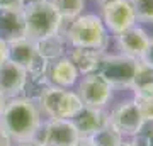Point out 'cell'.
Returning a JSON list of instances; mask_svg holds the SVG:
<instances>
[{"instance_id": "1", "label": "cell", "mask_w": 153, "mask_h": 146, "mask_svg": "<svg viewBox=\"0 0 153 146\" xmlns=\"http://www.w3.org/2000/svg\"><path fill=\"white\" fill-rule=\"evenodd\" d=\"M41 124V109L36 100L21 95L7 99L5 107L0 114V126L14 143L36 138Z\"/></svg>"}, {"instance_id": "2", "label": "cell", "mask_w": 153, "mask_h": 146, "mask_svg": "<svg viewBox=\"0 0 153 146\" xmlns=\"http://www.w3.org/2000/svg\"><path fill=\"white\" fill-rule=\"evenodd\" d=\"M66 43L71 48H88L104 51L109 43V31L95 14H82L70 22L65 34Z\"/></svg>"}, {"instance_id": "3", "label": "cell", "mask_w": 153, "mask_h": 146, "mask_svg": "<svg viewBox=\"0 0 153 146\" xmlns=\"http://www.w3.org/2000/svg\"><path fill=\"white\" fill-rule=\"evenodd\" d=\"M22 14H24L26 38L33 41H39L61 31L63 19L60 17L51 0H41L31 5H24Z\"/></svg>"}, {"instance_id": "4", "label": "cell", "mask_w": 153, "mask_h": 146, "mask_svg": "<svg viewBox=\"0 0 153 146\" xmlns=\"http://www.w3.org/2000/svg\"><path fill=\"white\" fill-rule=\"evenodd\" d=\"M36 102L41 114L48 119H73L83 109V102L76 92L55 85L43 88Z\"/></svg>"}, {"instance_id": "5", "label": "cell", "mask_w": 153, "mask_h": 146, "mask_svg": "<svg viewBox=\"0 0 153 146\" xmlns=\"http://www.w3.org/2000/svg\"><path fill=\"white\" fill-rule=\"evenodd\" d=\"M9 60L27 71L29 78H43L48 73L49 61L39 54L36 43L29 38H21L9 43Z\"/></svg>"}, {"instance_id": "6", "label": "cell", "mask_w": 153, "mask_h": 146, "mask_svg": "<svg viewBox=\"0 0 153 146\" xmlns=\"http://www.w3.org/2000/svg\"><path fill=\"white\" fill-rule=\"evenodd\" d=\"M138 61L126 54H104L97 73L112 87L131 88L134 73L138 68Z\"/></svg>"}, {"instance_id": "7", "label": "cell", "mask_w": 153, "mask_h": 146, "mask_svg": "<svg viewBox=\"0 0 153 146\" xmlns=\"http://www.w3.org/2000/svg\"><path fill=\"white\" fill-rule=\"evenodd\" d=\"M109 124L123 138L124 136L126 138H136L145 126V119L140 112L136 100L131 99V100H124L119 105H116L112 109V112L109 114Z\"/></svg>"}, {"instance_id": "8", "label": "cell", "mask_w": 153, "mask_h": 146, "mask_svg": "<svg viewBox=\"0 0 153 146\" xmlns=\"http://www.w3.org/2000/svg\"><path fill=\"white\" fill-rule=\"evenodd\" d=\"M36 138L43 146H73L80 134L73 119H48L41 124Z\"/></svg>"}, {"instance_id": "9", "label": "cell", "mask_w": 153, "mask_h": 146, "mask_svg": "<svg viewBox=\"0 0 153 146\" xmlns=\"http://www.w3.org/2000/svg\"><path fill=\"white\" fill-rule=\"evenodd\" d=\"M112 90L114 87L109 82H105L99 73H90V75H83L78 83L76 93L85 107L105 109V105L112 99Z\"/></svg>"}, {"instance_id": "10", "label": "cell", "mask_w": 153, "mask_h": 146, "mask_svg": "<svg viewBox=\"0 0 153 146\" xmlns=\"http://www.w3.org/2000/svg\"><path fill=\"white\" fill-rule=\"evenodd\" d=\"M102 22L105 29L114 36L136 26V16L129 0H111L102 4Z\"/></svg>"}, {"instance_id": "11", "label": "cell", "mask_w": 153, "mask_h": 146, "mask_svg": "<svg viewBox=\"0 0 153 146\" xmlns=\"http://www.w3.org/2000/svg\"><path fill=\"white\" fill-rule=\"evenodd\" d=\"M27 71L16 65L14 61L7 60L0 65V93L5 99L19 97L27 85Z\"/></svg>"}, {"instance_id": "12", "label": "cell", "mask_w": 153, "mask_h": 146, "mask_svg": "<svg viewBox=\"0 0 153 146\" xmlns=\"http://www.w3.org/2000/svg\"><path fill=\"white\" fill-rule=\"evenodd\" d=\"M152 36L140 26H133L128 31L116 36L117 48L121 49V54H126L134 60H141L148 44H150Z\"/></svg>"}, {"instance_id": "13", "label": "cell", "mask_w": 153, "mask_h": 146, "mask_svg": "<svg viewBox=\"0 0 153 146\" xmlns=\"http://www.w3.org/2000/svg\"><path fill=\"white\" fill-rule=\"evenodd\" d=\"M46 75H48V80L51 85L61 87V88H71L78 82L80 73L68 56H61V58L49 63Z\"/></svg>"}, {"instance_id": "14", "label": "cell", "mask_w": 153, "mask_h": 146, "mask_svg": "<svg viewBox=\"0 0 153 146\" xmlns=\"http://www.w3.org/2000/svg\"><path fill=\"white\" fill-rule=\"evenodd\" d=\"M73 122L76 126L80 138H90L94 133H97L99 129L109 124V114H105L104 109H94L83 105L82 110L73 117Z\"/></svg>"}, {"instance_id": "15", "label": "cell", "mask_w": 153, "mask_h": 146, "mask_svg": "<svg viewBox=\"0 0 153 146\" xmlns=\"http://www.w3.org/2000/svg\"><path fill=\"white\" fill-rule=\"evenodd\" d=\"M0 38L7 43L26 38L22 9H0Z\"/></svg>"}, {"instance_id": "16", "label": "cell", "mask_w": 153, "mask_h": 146, "mask_svg": "<svg viewBox=\"0 0 153 146\" xmlns=\"http://www.w3.org/2000/svg\"><path fill=\"white\" fill-rule=\"evenodd\" d=\"M68 58L76 66L80 75H90V73H97L100 61L104 58V51L88 48H71Z\"/></svg>"}, {"instance_id": "17", "label": "cell", "mask_w": 153, "mask_h": 146, "mask_svg": "<svg viewBox=\"0 0 153 146\" xmlns=\"http://www.w3.org/2000/svg\"><path fill=\"white\" fill-rule=\"evenodd\" d=\"M131 90L134 92V99H150L153 97V68L138 61V68L134 73Z\"/></svg>"}, {"instance_id": "18", "label": "cell", "mask_w": 153, "mask_h": 146, "mask_svg": "<svg viewBox=\"0 0 153 146\" xmlns=\"http://www.w3.org/2000/svg\"><path fill=\"white\" fill-rule=\"evenodd\" d=\"M34 43H36V48H38L39 54L46 61H49V63L61 58V56H65L66 39L60 33L53 34V36H48V38H43V39H39V41H34Z\"/></svg>"}, {"instance_id": "19", "label": "cell", "mask_w": 153, "mask_h": 146, "mask_svg": "<svg viewBox=\"0 0 153 146\" xmlns=\"http://www.w3.org/2000/svg\"><path fill=\"white\" fill-rule=\"evenodd\" d=\"M51 2L56 7L63 22H71L78 16H82L83 7H85V0H51Z\"/></svg>"}, {"instance_id": "20", "label": "cell", "mask_w": 153, "mask_h": 146, "mask_svg": "<svg viewBox=\"0 0 153 146\" xmlns=\"http://www.w3.org/2000/svg\"><path fill=\"white\" fill-rule=\"evenodd\" d=\"M90 139L95 146H121L124 138L117 133L111 124L104 126L102 129H99L97 133H94L90 136Z\"/></svg>"}, {"instance_id": "21", "label": "cell", "mask_w": 153, "mask_h": 146, "mask_svg": "<svg viewBox=\"0 0 153 146\" xmlns=\"http://www.w3.org/2000/svg\"><path fill=\"white\" fill-rule=\"evenodd\" d=\"M138 22L153 24V0H129Z\"/></svg>"}, {"instance_id": "22", "label": "cell", "mask_w": 153, "mask_h": 146, "mask_svg": "<svg viewBox=\"0 0 153 146\" xmlns=\"http://www.w3.org/2000/svg\"><path fill=\"white\" fill-rule=\"evenodd\" d=\"M140 107V112H141L145 122H153V97L150 99H134Z\"/></svg>"}, {"instance_id": "23", "label": "cell", "mask_w": 153, "mask_h": 146, "mask_svg": "<svg viewBox=\"0 0 153 146\" xmlns=\"http://www.w3.org/2000/svg\"><path fill=\"white\" fill-rule=\"evenodd\" d=\"M141 61H143V63H146L148 66H152V68H153V38L150 39V44H148L146 51H145V54H143Z\"/></svg>"}, {"instance_id": "24", "label": "cell", "mask_w": 153, "mask_h": 146, "mask_svg": "<svg viewBox=\"0 0 153 146\" xmlns=\"http://www.w3.org/2000/svg\"><path fill=\"white\" fill-rule=\"evenodd\" d=\"M0 9H24L22 0H0Z\"/></svg>"}, {"instance_id": "25", "label": "cell", "mask_w": 153, "mask_h": 146, "mask_svg": "<svg viewBox=\"0 0 153 146\" xmlns=\"http://www.w3.org/2000/svg\"><path fill=\"white\" fill-rule=\"evenodd\" d=\"M9 60V43L0 38V65Z\"/></svg>"}, {"instance_id": "26", "label": "cell", "mask_w": 153, "mask_h": 146, "mask_svg": "<svg viewBox=\"0 0 153 146\" xmlns=\"http://www.w3.org/2000/svg\"><path fill=\"white\" fill-rule=\"evenodd\" d=\"M12 145H14V141H12L10 136L4 131V127L0 126V146H12Z\"/></svg>"}, {"instance_id": "27", "label": "cell", "mask_w": 153, "mask_h": 146, "mask_svg": "<svg viewBox=\"0 0 153 146\" xmlns=\"http://www.w3.org/2000/svg\"><path fill=\"white\" fill-rule=\"evenodd\" d=\"M17 146H43L39 143L38 138H33V139H27V141H21V143H17Z\"/></svg>"}, {"instance_id": "28", "label": "cell", "mask_w": 153, "mask_h": 146, "mask_svg": "<svg viewBox=\"0 0 153 146\" xmlns=\"http://www.w3.org/2000/svg\"><path fill=\"white\" fill-rule=\"evenodd\" d=\"M73 146H95V145L92 143V139H90V138H80V139L76 141Z\"/></svg>"}, {"instance_id": "29", "label": "cell", "mask_w": 153, "mask_h": 146, "mask_svg": "<svg viewBox=\"0 0 153 146\" xmlns=\"http://www.w3.org/2000/svg\"><path fill=\"white\" fill-rule=\"evenodd\" d=\"M145 146H153V127L148 131V134H146V145H145Z\"/></svg>"}, {"instance_id": "30", "label": "cell", "mask_w": 153, "mask_h": 146, "mask_svg": "<svg viewBox=\"0 0 153 146\" xmlns=\"http://www.w3.org/2000/svg\"><path fill=\"white\" fill-rule=\"evenodd\" d=\"M121 146H140V145H138V141L129 139V141H123V145H121Z\"/></svg>"}, {"instance_id": "31", "label": "cell", "mask_w": 153, "mask_h": 146, "mask_svg": "<svg viewBox=\"0 0 153 146\" xmlns=\"http://www.w3.org/2000/svg\"><path fill=\"white\" fill-rule=\"evenodd\" d=\"M5 102H7V99L0 93V114H2V110H4V107H5Z\"/></svg>"}, {"instance_id": "32", "label": "cell", "mask_w": 153, "mask_h": 146, "mask_svg": "<svg viewBox=\"0 0 153 146\" xmlns=\"http://www.w3.org/2000/svg\"><path fill=\"white\" fill-rule=\"evenodd\" d=\"M36 2H41V0H22L24 5H31V4H36Z\"/></svg>"}, {"instance_id": "33", "label": "cell", "mask_w": 153, "mask_h": 146, "mask_svg": "<svg viewBox=\"0 0 153 146\" xmlns=\"http://www.w3.org/2000/svg\"><path fill=\"white\" fill-rule=\"evenodd\" d=\"M97 2H100V4H105V2H111V0H97Z\"/></svg>"}]
</instances>
